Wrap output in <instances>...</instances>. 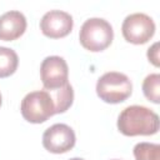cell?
<instances>
[{
	"mask_svg": "<svg viewBox=\"0 0 160 160\" xmlns=\"http://www.w3.org/2000/svg\"><path fill=\"white\" fill-rule=\"evenodd\" d=\"M26 30V18L18 10H10L0 16V40L12 41Z\"/></svg>",
	"mask_w": 160,
	"mask_h": 160,
	"instance_id": "9c48e42d",
	"label": "cell"
},
{
	"mask_svg": "<svg viewBox=\"0 0 160 160\" xmlns=\"http://www.w3.org/2000/svg\"><path fill=\"white\" fill-rule=\"evenodd\" d=\"M40 76L44 88L49 91L64 86L69 76L66 61L56 55L45 58L40 66Z\"/></svg>",
	"mask_w": 160,
	"mask_h": 160,
	"instance_id": "8992f818",
	"label": "cell"
},
{
	"mask_svg": "<svg viewBox=\"0 0 160 160\" xmlns=\"http://www.w3.org/2000/svg\"><path fill=\"white\" fill-rule=\"evenodd\" d=\"M136 160H160V145L151 142H139L134 146Z\"/></svg>",
	"mask_w": 160,
	"mask_h": 160,
	"instance_id": "4fadbf2b",
	"label": "cell"
},
{
	"mask_svg": "<svg viewBox=\"0 0 160 160\" xmlns=\"http://www.w3.org/2000/svg\"><path fill=\"white\" fill-rule=\"evenodd\" d=\"M114 160H118V159H114Z\"/></svg>",
	"mask_w": 160,
	"mask_h": 160,
	"instance_id": "e0dca14e",
	"label": "cell"
},
{
	"mask_svg": "<svg viewBox=\"0 0 160 160\" xmlns=\"http://www.w3.org/2000/svg\"><path fill=\"white\" fill-rule=\"evenodd\" d=\"M131 91L132 84L122 72H105L96 82L98 96L109 104H119L125 101L131 95Z\"/></svg>",
	"mask_w": 160,
	"mask_h": 160,
	"instance_id": "3957f363",
	"label": "cell"
},
{
	"mask_svg": "<svg viewBox=\"0 0 160 160\" xmlns=\"http://www.w3.org/2000/svg\"><path fill=\"white\" fill-rule=\"evenodd\" d=\"M114 39V31L110 22L101 18H90L80 28V44L89 51L105 50Z\"/></svg>",
	"mask_w": 160,
	"mask_h": 160,
	"instance_id": "7a4b0ae2",
	"label": "cell"
},
{
	"mask_svg": "<svg viewBox=\"0 0 160 160\" xmlns=\"http://www.w3.org/2000/svg\"><path fill=\"white\" fill-rule=\"evenodd\" d=\"M142 92L149 101H152L154 104L160 102V75L159 74H150L144 79Z\"/></svg>",
	"mask_w": 160,
	"mask_h": 160,
	"instance_id": "7c38bea8",
	"label": "cell"
},
{
	"mask_svg": "<svg viewBox=\"0 0 160 160\" xmlns=\"http://www.w3.org/2000/svg\"><path fill=\"white\" fill-rule=\"evenodd\" d=\"M75 141V132L66 124H54L48 128L42 135L44 148L54 154H62L71 150Z\"/></svg>",
	"mask_w": 160,
	"mask_h": 160,
	"instance_id": "52a82bcc",
	"label": "cell"
},
{
	"mask_svg": "<svg viewBox=\"0 0 160 160\" xmlns=\"http://www.w3.org/2000/svg\"><path fill=\"white\" fill-rule=\"evenodd\" d=\"M148 59L155 66H159V42H155L151 48H149V50H148Z\"/></svg>",
	"mask_w": 160,
	"mask_h": 160,
	"instance_id": "5bb4252c",
	"label": "cell"
},
{
	"mask_svg": "<svg viewBox=\"0 0 160 160\" xmlns=\"http://www.w3.org/2000/svg\"><path fill=\"white\" fill-rule=\"evenodd\" d=\"M19 58L18 54L5 46H0V78H8L18 69Z\"/></svg>",
	"mask_w": 160,
	"mask_h": 160,
	"instance_id": "8fae6325",
	"label": "cell"
},
{
	"mask_svg": "<svg viewBox=\"0 0 160 160\" xmlns=\"http://www.w3.org/2000/svg\"><path fill=\"white\" fill-rule=\"evenodd\" d=\"M69 160H84V159H81V158H72V159H69Z\"/></svg>",
	"mask_w": 160,
	"mask_h": 160,
	"instance_id": "9a60e30c",
	"label": "cell"
},
{
	"mask_svg": "<svg viewBox=\"0 0 160 160\" xmlns=\"http://www.w3.org/2000/svg\"><path fill=\"white\" fill-rule=\"evenodd\" d=\"M74 21L72 16L62 10H50L40 20V29L42 34L51 39L64 38L70 34Z\"/></svg>",
	"mask_w": 160,
	"mask_h": 160,
	"instance_id": "ba28073f",
	"label": "cell"
},
{
	"mask_svg": "<svg viewBox=\"0 0 160 160\" xmlns=\"http://www.w3.org/2000/svg\"><path fill=\"white\" fill-rule=\"evenodd\" d=\"M118 129L126 136L154 135L159 130V116L141 105L125 108L118 118Z\"/></svg>",
	"mask_w": 160,
	"mask_h": 160,
	"instance_id": "6da1fadb",
	"label": "cell"
},
{
	"mask_svg": "<svg viewBox=\"0 0 160 160\" xmlns=\"http://www.w3.org/2000/svg\"><path fill=\"white\" fill-rule=\"evenodd\" d=\"M50 92H52L51 98L54 100V105H55V114H60V112H65L72 104L74 100V90L72 86L66 82L64 86L56 89V90H51Z\"/></svg>",
	"mask_w": 160,
	"mask_h": 160,
	"instance_id": "30bf717a",
	"label": "cell"
},
{
	"mask_svg": "<svg viewBox=\"0 0 160 160\" xmlns=\"http://www.w3.org/2000/svg\"><path fill=\"white\" fill-rule=\"evenodd\" d=\"M122 36L131 44H145L155 32V22L152 19L142 12H134L125 18L121 26Z\"/></svg>",
	"mask_w": 160,
	"mask_h": 160,
	"instance_id": "5b68a950",
	"label": "cell"
},
{
	"mask_svg": "<svg viewBox=\"0 0 160 160\" xmlns=\"http://www.w3.org/2000/svg\"><path fill=\"white\" fill-rule=\"evenodd\" d=\"M22 118L32 124L46 121L55 114V105L51 95L45 90H36L25 95L21 101Z\"/></svg>",
	"mask_w": 160,
	"mask_h": 160,
	"instance_id": "277c9868",
	"label": "cell"
},
{
	"mask_svg": "<svg viewBox=\"0 0 160 160\" xmlns=\"http://www.w3.org/2000/svg\"><path fill=\"white\" fill-rule=\"evenodd\" d=\"M0 106H1V94H0Z\"/></svg>",
	"mask_w": 160,
	"mask_h": 160,
	"instance_id": "2e32d148",
	"label": "cell"
}]
</instances>
